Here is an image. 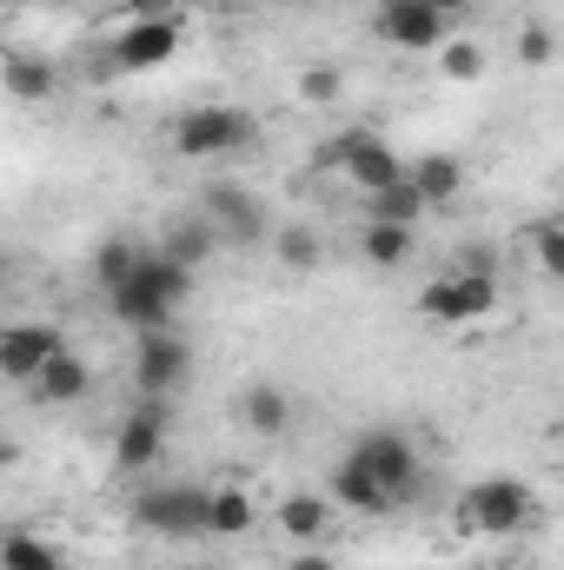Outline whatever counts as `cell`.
<instances>
[{"label": "cell", "instance_id": "1", "mask_svg": "<svg viewBox=\"0 0 564 570\" xmlns=\"http://www.w3.org/2000/svg\"><path fill=\"white\" fill-rule=\"evenodd\" d=\"M346 458H352V464H366V471L379 478V491H386L392 504L419 491V451H412V438H406V431H392V425L359 431Z\"/></svg>", "mask_w": 564, "mask_h": 570}, {"label": "cell", "instance_id": "2", "mask_svg": "<svg viewBox=\"0 0 564 570\" xmlns=\"http://www.w3.org/2000/svg\"><path fill=\"white\" fill-rule=\"evenodd\" d=\"M465 524L471 531H492V538H512L532 524V484L525 478H478L465 491Z\"/></svg>", "mask_w": 564, "mask_h": 570}, {"label": "cell", "instance_id": "3", "mask_svg": "<svg viewBox=\"0 0 564 570\" xmlns=\"http://www.w3.org/2000/svg\"><path fill=\"white\" fill-rule=\"evenodd\" d=\"M173 146H179L186 159L240 153V146H253V114H246V107H193V114L173 127Z\"/></svg>", "mask_w": 564, "mask_h": 570}, {"label": "cell", "instance_id": "4", "mask_svg": "<svg viewBox=\"0 0 564 570\" xmlns=\"http://www.w3.org/2000/svg\"><path fill=\"white\" fill-rule=\"evenodd\" d=\"M134 524L159 531V538H206V491L193 484H159L134 498Z\"/></svg>", "mask_w": 564, "mask_h": 570}, {"label": "cell", "instance_id": "5", "mask_svg": "<svg viewBox=\"0 0 564 570\" xmlns=\"http://www.w3.org/2000/svg\"><path fill=\"white\" fill-rule=\"evenodd\" d=\"M498 305V279H478V273H445L419 292V312L431 325H471Z\"/></svg>", "mask_w": 564, "mask_h": 570}, {"label": "cell", "instance_id": "6", "mask_svg": "<svg viewBox=\"0 0 564 570\" xmlns=\"http://www.w3.org/2000/svg\"><path fill=\"white\" fill-rule=\"evenodd\" d=\"M186 372H193V352H186L173 332H140V352H134V385H140V399H166Z\"/></svg>", "mask_w": 564, "mask_h": 570}, {"label": "cell", "instance_id": "7", "mask_svg": "<svg viewBox=\"0 0 564 570\" xmlns=\"http://www.w3.org/2000/svg\"><path fill=\"white\" fill-rule=\"evenodd\" d=\"M339 166H346V179H352V186H359L366 199H372L379 186H392V179H406V159H399L392 146L379 140V134H366V127L339 140Z\"/></svg>", "mask_w": 564, "mask_h": 570}, {"label": "cell", "instance_id": "8", "mask_svg": "<svg viewBox=\"0 0 564 570\" xmlns=\"http://www.w3.org/2000/svg\"><path fill=\"white\" fill-rule=\"evenodd\" d=\"M220 239H240V246H260L266 239V206L240 186H206V213H200Z\"/></svg>", "mask_w": 564, "mask_h": 570}, {"label": "cell", "instance_id": "9", "mask_svg": "<svg viewBox=\"0 0 564 570\" xmlns=\"http://www.w3.org/2000/svg\"><path fill=\"white\" fill-rule=\"evenodd\" d=\"M54 352H67V332L60 325H7L0 332V379H33Z\"/></svg>", "mask_w": 564, "mask_h": 570}, {"label": "cell", "instance_id": "10", "mask_svg": "<svg viewBox=\"0 0 564 570\" xmlns=\"http://www.w3.org/2000/svg\"><path fill=\"white\" fill-rule=\"evenodd\" d=\"M179 53V20H134L120 40H114V67L120 73H153Z\"/></svg>", "mask_w": 564, "mask_h": 570}, {"label": "cell", "instance_id": "11", "mask_svg": "<svg viewBox=\"0 0 564 570\" xmlns=\"http://www.w3.org/2000/svg\"><path fill=\"white\" fill-rule=\"evenodd\" d=\"M445 27H451V20H438L431 0H379V33H386L392 47H412V53L445 47Z\"/></svg>", "mask_w": 564, "mask_h": 570}, {"label": "cell", "instance_id": "12", "mask_svg": "<svg viewBox=\"0 0 564 570\" xmlns=\"http://www.w3.org/2000/svg\"><path fill=\"white\" fill-rule=\"evenodd\" d=\"M159 438H166V399H140L120 431H114V458H120V471H140L159 458Z\"/></svg>", "mask_w": 564, "mask_h": 570}, {"label": "cell", "instance_id": "13", "mask_svg": "<svg viewBox=\"0 0 564 570\" xmlns=\"http://www.w3.org/2000/svg\"><path fill=\"white\" fill-rule=\"evenodd\" d=\"M27 385H33V399H40V405H74V399H87V392H94V372H87V358L54 352Z\"/></svg>", "mask_w": 564, "mask_h": 570}, {"label": "cell", "instance_id": "14", "mask_svg": "<svg viewBox=\"0 0 564 570\" xmlns=\"http://www.w3.org/2000/svg\"><path fill=\"white\" fill-rule=\"evenodd\" d=\"M127 285H140V292H153L159 305H173V312H179V305H186V292H193V273H186V266H173L159 246H140V266H134V279H127Z\"/></svg>", "mask_w": 564, "mask_h": 570}, {"label": "cell", "instance_id": "15", "mask_svg": "<svg viewBox=\"0 0 564 570\" xmlns=\"http://www.w3.org/2000/svg\"><path fill=\"white\" fill-rule=\"evenodd\" d=\"M406 186L419 193L425 206H451V199H458V186H465V166H458L451 153H425V159L406 166Z\"/></svg>", "mask_w": 564, "mask_h": 570}, {"label": "cell", "instance_id": "16", "mask_svg": "<svg viewBox=\"0 0 564 570\" xmlns=\"http://www.w3.org/2000/svg\"><path fill=\"white\" fill-rule=\"evenodd\" d=\"M332 498H339V504H352V511H366V518L392 511V498L379 491V478H372L366 464H352V458H339V471H332Z\"/></svg>", "mask_w": 564, "mask_h": 570}, {"label": "cell", "instance_id": "17", "mask_svg": "<svg viewBox=\"0 0 564 570\" xmlns=\"http://www.w3.org/2000/svg\"><path fill=\"white\" fill-rule=\"evenodd\" d=\"M0 87H7L13 100H47L60 80H54V67H47L40 53H7V60H0Z\"/></svg>", "mask_w": 564, "mask_h": 570}, {"label": "cell", "instance_id": "18", "mask_svg": "<svg viewBox=\"0 0 564 570\" xmlns=\"http://www.w3.org/2000/svg\"><path fill=\"white\" fill-rule=\"evenodd\" d=\"M107 298H114V318H120L127 332H166V325H173V305H159L140 285H120V292H107Z\"/></svg>", "mask_w": 564, "mask_h": 570}, {"label": "cell", "instance_id": "19", "mask_svg": "<svg viewBox=\"0 0 564 570\" xmlns=\"http://www.w3.org/2000/svg\"><path fill=\"white\" fill-rule=\"evenodd\" d=\"M240 419L273 438V431L292 425V399H285L280 385H246V392H240Z\"/></svg>", "mask_w": 564, "mask_h": 570}, {"label": "cell", "instance_id": "20", "mask_svg": "<svg viewBox=\"0 0 564 570\" xmlns=\"http://www.w3.org/2000/svg\"><path fill=\"white\" fill-rule=\"evenodd\" d=\"M134 266H140V239L114 233V239H100V253H94V285H100V292H120V285L134 279Z\"/></svg>", "mask_w": 564, "mask_h": 570}, {"label": "cell", "instance_id": "21", "mask_svg": "<svg viewBox=\"0 0 564 570\" xmlns=\"http://www.w3.org/2000/svg\"><path fill=\"white\" fill-rule=\"evenodd\" d=\"M213 246H220V233H213L206 219H179V226L166 233V246H159V253H166L173 266H186V273H193V266H206V253H213Z\"/></svg>", "mask_w": 564, "mask_h": 570}, {"label": "cell", "instance_id": "22", "mask_svg": "<svg viewBox=\"0 0 564 570\" xmlns=\"http://www.w3.org/2000/svg\"><path fill=\"white\" fill-rule=\"evenodd\" d=\"M206 531L213 538H246L253 531V498L246 491H206Z\"/></svg>", "mask_w": 564, "mask_h": 570}, {"label": "cell", "instance_id": "23", "mask_svg": "<svg viewBox=\"0 0 564 570\" xmlns=\"http://www.w3.org/2000/svg\"><path fill=\"white\" fill-rule=\"evenodd\" d=\"M359 246H366V259H372V266H406V259H412V226H386V219H366Z\"/></svg>", "mask_w": 564, "mask_h": 570}, {"label": "cell", "instance_id": "24", "mask_svg": "<svg viewBox=\"0 0 564 570\" xmlns=\"http://www.w3.org/2000/svg\"><path fill=\"white\" fill-rule=\"evenodd\" d=\"M425 213H431V206H425L406 179H392V186H379V193H372V219H386V226H419Z\"/></svg>", "mask_w": 564, "mask_h": 570}, {"label": "cell", "instance_id": "25", "mask_svg": "<svg viewBox=\"0 0 564 570\" xmlns=\"http://www.w3.org/2000/svg\"><path fill=\"white\" fill-rule=\"evenodd\" d=\"M0 570H60V551L47 538L13 531V538H0Z\"/></svg>", "mask_w": 564, "mask_h": 570}, {"label": "cell", "instance_id": "26", "mask_svg": "<svg viewBox=\"0 0 564 570\" xmlns=\"http://www.w3.org/2000/svg\"><path fill=\"white\" fill-rule=\"evenodd\" d=\"M280 524L292 531V538H319V531H325V498H285Z\"/></svg>", "mask_w": 564, "mask_h": 570}, {"label": "cell", "instance_id": "27", "mask_svg": "<svg viewBox=\"0 0 564 570\" xmlns=\"http://www.w3.org/2000/svg\"><path fill=\"white\" fill-rule=\"evenodd\" d=\"M532 246H538V266L558 279L564 273V253H558V219H532Z\"/></svg>", "mask_w": 564, "mask_h": 570}, {"label": "cell", "instance_id": "28", "mask_svg": "<svg viewBox=\"0 0 564 570\" xmlns=\"http://www.w3.org/2000/svg\"><path fill=\"white\" fill-rule=\"evenodd\" d=\"M445 73H451V80H478V73H485V53H478L471 40H451V47H445Z\"/></svg>", "mask_w": 564, "mask_h": 570}, {"label": "cell", "instance_id": "29", "mask_svg": "<svg viewBox=\"0 0 564 570\" xmlns=\"http://www.w3.org/2000/svg\"><path fill=\"white\" fill-rule=\"evenodd\" d=\"M299 87H305V100H319V107H325V100H339V73H332V67H305V80H299Z\"/></svg>", "mask_w": 564, "mask_h": 570}, {"label": "cell", "instance_id": "30", "mask_svg": "<svg viewBox=\"0 0 564 570\" xmlns=\"http://www.w3.org/2000/svg\"><path fill=\"white\" fill-rule=\"evenodd\" d=\"M280 259H285V266H312V259H319V239H305V233H285V239H280Z\"/></svg>", "mask_w": 564, "mask_h": 570}, {"label": "cell", "instance_id": "31", "mask_svg": "<svg viewBox=\"0 0 564 570\" xmlns=\"http://www.w3.org/2000/svg\"><path fill=\"white\" fill-rule=\"evenodd\" d=\"M518 53H525L532 67H545V60H552V33H545V27H525V40H518Z\"/></svg>", "mask_w": 564, "mask_h": 570}, {"label": "cell", "instance_id": "32", "mask_svg": "<svg viewBox=\"0 0 564 570\" xmlns=\"http://www.w3.org/2000/svg\"><path fill=\"white\" fill-rule=\"evenodd\" d=\"M465 7H471V0H431V13H438V20H458Z\"/></svg>", "mask_w": 564, "mask_h": 570}, {"label": "cell", "instance_id": "33", "mask_svg": "<svg viewBox=\"0 0 564 570\" xmlns=\"http://www.w3.org/2000/svg\"><path fill=\"white\" fill-rule=\"evenodd\" d=\"M292 570H339V564H325L319 551H299V558H292Z\"/></svg>", "mask_w": 564, "mask_h": 570}, {"label": "cell", "instance_id": "34", "mask_svg": "<svg viewBox=\"0 0 564 570\" xmlns=\"http://www.w3.org/2000/svg\"><path fill=\"white\" fill-rule=\"evenodd\" d=\"M13 458H20V444H13V438H0V471H7Z\"/></svg>", "mask_w": 564, "mask_h": 570}, {"label": "cell", "instance_id": "35", "mask_svg": "<svg viewBox=\"0 0 564 570\" xmlns=\"http://www.w3.org/2000/svg\"><path fill=\"white\" fill-rule=\"evenodd\" d=\"M0 285H7V259H0Z\"/></svg>", "mask_w": 564, "mask_h": 570}]
</instances>
